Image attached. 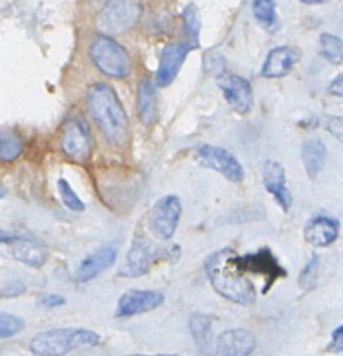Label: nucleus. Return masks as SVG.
<instances>
[{"label":"nucleus","mask_w":343,"mask_h":356,"mask_svg":"<svg viewBox=\"0 0 343 356\" xmlns=\"http://www.w3.org/2000/svg\"><path fill=\"white\" fill-rule=\"evenodd\" d=\"M319 268H321V256L319 254H314L310 257L309 263L305 265V268L300 273L298 283L303 290H314L315 285H318V275Z\"/></svg>","instance_id":"nucleus-28"},{"label":"nucleus","mask_w":343,"mask_h":356,"mask_svg":"<svg viewBox=\"0 0 343 356\" xmlns=\"http://www.w3.org/2000/svg\"><path fill=\"white\" fill-rule=\"evenodd\" d=\"M138 115L145 125H152L157 118V94L150 78H141L138 85Z\"/></svg>","instance_id":"nucleus-21"},{"label":"nucleus","mask_w":343,"mask_h":356,"mask_svg":"<svg viewBox=\"0 0 343 356\" xmlns=\"http://www.w3.org/2000/svg\"><path fill=\"white\" fill-rule=\"evenodd\" d=\"M65 302H67V299L63 298V296L59 294H42L41 298H39V304L44 306V308H58V306H63Z\"/></svg>","instance_id":"nucleus-31"},{"label":"nucleus","mask_w":343,"mask_h":356,"mask_svg":"<svg viewBox=\"0 0 343 356\" xmlns=\"http://www.w3.org/2000/svg\"><path fill=\"white\" fill-rule=\"evenodd\" d=\"M0 245L8 249L12 259L30 268H42L48 261V247L35 236L0 233Z\"/></svg>","instance_id":"nucleus-11"},{"label":"nucleus","mask_w":343,"mask_h":356,"mask_svg":"<svg viewBox=\"0 0 343 356\" xmlns=\"http://www.w3.org/2000/svg\"><path fill=\"white\" fill-rule=\"evenodd\" d=\"M218 87L236 113H249L253 108V87L249 80L236 74H223L218 78Z\"/></svg>","instance_id":"nucleus-14"},{"label":"nucleus","mask_w":343,"mask_h":356,"mask_svg":"<svg viewBox=\"0 0 343 356\" xmlns=\"http://www.w3.org/2000/svg\"><path fill=\"white\" fill-rule=\"evenodd\" d=\"M233 265L237 269L247 275V273H253V275H260L265 278V285H263V294H267L270 289H272L273 283L279 278H286V269L279 265V261L276 259V256L272 254V250L269 247H262L256 252L244 254L239 256L236 252L233 256Z\"/></svg>","instance_id":"nucleus-6"},{"label":"nucleus","mask_w":343,"mask_h":356,"mask_svg":"<svg viewBox=\"0 0 343 356\" xmlns=\"http://www.w3.org/2000/svg\"><path fill=\"white\" fill-rule=\"evenodd\" d=\"M300 61V51L291 45H279L267 54L262 67L263 78H282Z\"/></svg>","instance_id":"nucleus-19"},{"label":"nucleus","mask_w":343,"mask_h":356,"mask_svg":"<svg viewBox=\"0 0 343 356\" xmlns=\"http://www.w3.org/2000/svg\"><path fill=\"white\" fill-rule=\"evenodd\" d=\"M85 104L91 118L101 131L107 143L114 148H124L129 143L131 127L126 110L118 100L117 92L107 82H94L89 85Z\"/></svg>","instance_id":"nucleus-1"},{"label":"nucleus","mask_w":343,"mask_h":356,"mask_svg":"<svg viewBox=\"0 0 343 356\" xmlns=\"http://www.w3.org/2000/svg\"><path fill=\"white\" fill-rule=\"evenodd\" d=\"M256 349V337L246 329H232L218 335L213 356H251Z\"/></svg>","instance_id":"nucleus-15"},{"label":"nucleus","mask_w":343,"mask_h":356,"mask_svg":"<svg viewBox=\"0 0 343 356\" xmlns=\"http://www.w3.org/2000/svg\"><path fill=\"white\" fill-rule=\"evenodd\" d=\"M319 51L324 59L331 65H342L343 61V42L333 34H322L319 37Z\"/></svg>","instance_id":"nucleus-25"},{"label":"nucleus","mask_w":343,"mask_h":356,"mask_svg":"<svg viewBox=\"0 0 343 356\" xmlns=\"http://www.w3.org/2000/svg\"><path fill=\"white\" fill-rule=\"evenodd\" d=\"M211 327H213V320H211V316L204 315V313H194V315L190 316V334H192L200 355H206L211 348Z\"/></svg>","instance_id":"nucleus-22"},{"label":"nucleus","mask_w":343,"mask_h":356,"mask_svg":"<svg viewBox=\"0 0 343 356\" xmlns=\"http://www.w3.org/2000/svg\"><path fill=\"white\" fill-rule=\"evenodd\" d=\"M124 356H178V355H124Z\"/></svg>","instance_id":"nucleus-36"},{"label":"nucleus","mask_w":343,"mask_h":356,"mask_svg":"<svg viewBox=\"0 0 343 356\" xmlns=\"http://www.w3.org/2000/svg\"><path fill=\"white\" fill-rule=\"evenodd\" d=\"M236 250L230 247L216 250L204 263V271L216 294L233 304L249 306L256 301V287L233 265Z\"/></svg>","instance_id":"nucleus-2"},{"label":"nucleus","mask_w":343,"mask_h":356,"mask_svg":"<svg viewBox=\"0 0 343 356\" xmlns=\"http://www.w3.org/2000/svg\"><path fill=\"white\" fill-rule=\"evenodd\" d=\"M183 205L176 195H166L159 199L148 214V230L160 242H167L174 236L180 224Z\"/></svg>","instance_id":"nucleus-7"},{"label":"nucleus","mask_w":343,"mask_h":356,"mask_svg":"<svg viewBox=\"0 0 343 356\" xmlns=\"http://www.w3.org/2000/svg\"><path fill=\"white\" fill-rule=\"evenodd\" d=\"M263 186L269 191L272 199L279 203L284 212H289L293 205V195L286 181V170L279 162L269 160L263 167Z\"/></svg>","instance_id":"nucleus-16"},{"label":"nucleus","mask_w":343,"mask_h":356,"mask_svg":"<svg viewBox=\"0 0 343 356\" xmlns=\"http://www.w3.org/2000/svg\"><path fill=\"white\" fill-rule=\"evenodd\" d=\"M194 49L196 47L187 41L174 42V44H169L167 47H164L154 84L157 87H167V85L173 84L176 75L180 74L181 67H183V63L187 61L190 51H194Z\"/></svg>","instance_id":"nucleus-13"},{"label":"nucleus","mask_w":343,"mask_h":356,"mask_svg":"<svg viewBox=\"0 0 343 356\" xmlns=\"http://www.w3.org/2000/svg\"><path fill=\"white\" fill-rule=\"evenodd\" d=\"M117 261V249L114 245H105L96 249L87 257H84L75 271V278L81 283L92 282L94 278L107 271L108 268L115 265Z\"/></svg>","instance_id":"nucleus-17"},{"label":"nucleus","mask_w":343,"mask_h":356,"mask_svg":"<svg viewBox=\"0 0 343 356\" xmlns=\"http://www.w3.org/2000/svg\"><path fill=\"white\" fill-rule=\"evenodd\" d=\"M164 302V294L159 290H140L131 289L118 298L115 308V318H133L136 315L150 313Z\"/></svg>","instance_id":"nucleus-12"},{"label":"nucleus","mask_w":343,"mask_h":356,"mask_svg":"<svg viewBox=\"0 0 343 356\" xmlns=\"http://www.w3.org/2000/svg\"><path fill=\"white\" fill-rule=\"evenodd\" d=\"M23 153V141L11 131H0V162L9 164Z\"/></svg>","instance_id":"nucleus-23"},{"label":"nucleus","mask_w":343,"mask_h":356,"mask_svg":"<svg viewBox=\"0 0 343 356\" xmlns=\"http://www.w3.org/2000/svg\"><path fill=\"white\" fill-rule=\"evenodd\" d=\"M343 349V325H338V327L333 331L331 342L328 346L329 353H342Z\"/></svg>","instance_id":"nucleus-32"},{"label":"nucleus","mask_w":343,"mask_h":356,"mask_svg":"<svg viewBox=\"0 0 343 356\" xmlns=\"http://www.w3.org/2000/svg\"><path fill=\"white\" fill-rule=\"evenodd\" d=\"M26 292V287L23 282H18V280H12V282L6 283L0 290V298H6V299H12V298H18V296H23Z\"/></svg>","instance_id":"nucleus-30"},{"label":"nucleus","mask_w":343,"mask_h":356,"mask_svg":"<svg viewBox=\"0 0 343 356\" xmlns=\"http://www.w3.org/2000/svg\"><path fill=\"white\" fill-rule=\"evenodd\" d=\"M326 129H328L329 133H331L336 140H342V136H343L342 117H329L328 124H326Z\"/></svg>","instance_id":"nucleus-33"},{"label":"nucleus","mask_w":343,"mask_h":356,"mask_svg":"<svg viewBox=\"0 0 343 356\" xmlns=\"http://www.w3.org/2000/svg\"><path fill=\"white\" fill-rule=\"evenodd\" d=\"M303 235H305L306 243L315 249H324L338 240L340 221L329 216H315L305 224Z\"/></svg>","instance_id":"nucleus-18"},{"label":"nucleus","mask_w":343,"mask_h":356,"mask_svg":"<svg viewBox=\"0 0 343 356\" xmlns=\"http://www.w3.org/2000/svg\"><path fill=\"white\" fill-rule=\"evenodd\" d=\"M25 331V320L8 311H0V339H9Z\"/></svg>","instance_id":"nucleus-29"},{"label":"nucleus","mask_w":343,"mask_h":356,"mask_svg":"<svg viewBox=\"0 0 343 356\" xmlns=\"http://www.w3.org/2000/svg\"><path fill=\"white\" fill-rule=\"evenodd\" d=\"M329 94L331 96H336V98H342L343 96V75L338 74V77L333 78V82L329 84L328 87Z\"/></svg>","instance_id":"nucleus-34"},{"label":"nucleus","mask_w":343,"mask_h":356,"mask_svg":"<svg viewBox=\"0 0 343 356\" xmlns=\"http://www.w3.org/2000/svg\"><path fill=\"white\" fill-rule=\"evenodd\" d=\"M92 65L108 78H126L131 74V58L118 42L107 35H98L89 45Z\"/></svg>","instance_id":"nucleus-4"},{"label":"nucleus","mask_w":343,"mask_h":356,"mask_svg":"<svg viewBox=\"0 0 343 356\" xmlns=\"http://www.w3.org/2000/svg\"><path fill=\"white\" fill-rule=\"evenodd\" d=\"M197 164L204 169L216 170L230 183H240L244 179V167L229 150L213 144H200L194 151Z\"/></svg>","instance_id":"nucleus-10"},{"label":"nucleus","mask_w":343,"mask_h":356,"mask_svg":"<svg viewBox=\"0 0 343 356\" xmlns=\"http://www.w3.org/2000/svg\"><path fill=\"white\" fill-rule=\"evenodd\" d=\"M143 14V2L141 0H108L96 18L100 32L107 37L124 34L136 23Z\"/></svg>","instance_id":"nucleus-5"},{"label":"nucleus","mask_w":343,"mask_h":356,"mask_svg":"<svg viewBox=\"0 0 343 356\" xmlns=\"http://www.w3.org/2000/svg\"><path fill=\"white\" fill-rule=\"evenodd\" d=\"M300 2H303V4L306 5H318V4H324V2H328V0H300Z\"/></svg>","instance_id":"nucleus-35"},{"label":"nucleus","mask_w":343,"mask_h":356,"mask_svg":"<svg viewBox=\"0 0 343 356\" xmlns=\"http://www.w3.org/2000/svg\"><path fill=\"white\" fill-rule=\"evenodd\" d=\"M164 257V250L155 247L147 236H136L127 250L126 259L118 268V276L122 278H140L147 275L152 266Z\"/></svg>","instance_id":"nucleus-9"},{"label":"nucleus","mask_w":343,"mask_h":356,"mask_svg":"<svg viewBox=\"0 0 343 356\" xmlns=\"http://www.w3.org/2000/svg\"><path fill=\"white\" fill-rule=\"evenodd\" d=\"M326 144L322 140H306L302 146V162L305 167V173L310 179H318L319 174L322 173L326 166Z\"/></svg>","instance_id":"nucleus-20"},{"label":"nucleus","mask_w":343,"mask_h":356,"mask_svg":"<svg viewBox=\"0 0 343 356\" xmlns=\"http://www.w3.org/2000/svg\"><path fill=\"white\" fill-rule=\"evenodd\" d=\"M253 16L265 30L277 28V8L273 0H253Z\"/></svg>","instance_id":"nucleus-24"},{"label":"nucleus","mask_w":343,"mask_h":356,"mask_svg":"<svg viewBox=\"0 0 343 356\" xmlns=\"http://www.w3.org/2000/svg\"><path fill=\"white\" fill-rule=\"evenodd\" d=\"M101 342L100 334L89 329L61 327L39 332L30 341V351L37 356H67L77 349L94 348Z\"/></svg>","instance_id":"nucleus-3"},{"label":"nucleus","mask_w":343,"mask_h":356,"mask_svg":"<svg viewBox=\"0 0 343 356\" xmlns=\"http://www.w3.org/2000/svg\"><path fill=\"white\" fill-rule=\"evenodd\" d=\"M56 186H58L59 199H61V202H63V205L67 207L68 210H72V212H84L85 203L82 202L81 197L75 193V190L70 186V183H68L65 177H59Z\"/></svg>","instance_id":"nucleus-27"},{"label":"nucleus","mask_w":343,"mask_h":356,"mask_svg":"<svg viewBox=\"0 0 343 356\" xmlns=\"http://www.w3.org/2000/svg\"><path fill=\"white\" fill-rule=\"evenodd\" d=\"M183 25L185 34H187V42L194 47H199V34H200V19L197 8L194 4L187 5L183 11Z\"/></svg>","instance_id":"nucleus-26"},{"label":"nucleus","mask_w":343,"mask_h":356,"mask_svg":"<svg viewBox=\"0 0 343 356\" xmlns=\"http://www.w3.org/2000/svg\"><path fill=\"white\" fill-rule=\"evenodd\" d=\"M6 197V191H4V188H0V200L4 199Z\"/></svg>","instance_id":"nucleus-37"},{"label":"nucleus","mask_w":343,"mask_h":356,"mask_svg":"<svg viewBox=\"0 0 343 356\" xmlns=\"http://www.w3.org/2000/svg\"><path fill=\"white\" fill-rule=\"evenodd\" d=\"M59 146L72 162L85 164L92 151V137L87 124L82 118H68L59 133Z\"/></svg>","instance_id":"nucleus-8"}]
</instances>
